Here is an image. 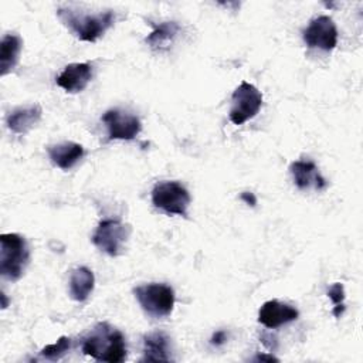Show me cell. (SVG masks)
I'll return each instance as SVG.
<instances>
[{"mask_svg":"<svg viewBox=\"0 0 363 363\" xmlns=\"http://www.w3.org/2000/svg\"><path fill=\"white\" fill-rule=\"evenodd\" d=\"M302 37L309 48L332 51L337 44V28L329 16H318L311 20Z\"/></svg>","mask_w":363,"mask_h":363,"instance_id":"ba28073f","label":"cell"},{"mask_svg":"<svg viewBox=\"0 0 363 363\" xmlns=\"http://www.w3.org/2000/svg\"><path fill=\"white\" fill-rule=\"evenodd\" d=\"M170 339L162 330H155L143 336L142 362H170Z\"/></svg>","mask_w":363,"mask_h":363,"instance_id":"5bb4252c","label":"cell"},{"mask_svg":"<svg viewBox=\"0 0 363 363\" xmlns=\"http://www.w3.org/2000/svg\"><path fill=\"white\" fill-rule=\"evenodd\" d=\"M92 78V67L88 62L68 64L57 77L55 82L60 88L69 94L81 92L86 88Z\"/></svg>","mask_w":363,"mask_h":363,"instance_id":"8fae6325","label":"cell"},{"mask_svg":"<svg viewBox=\"0 0 363 363\" xmlns=\"http://www.w3.org/2000/svg\"><path fill=\"white\" fill-rule=\"evenodd\" d=\"M1 309H6L7 306H9V301H7V298H6V295L1 292Z\"/></svg>","mask_w":363,"mask_h":363,"instance_id":"cb8c5ba5","label":"cell"},{"mask_svg":"<svg viewBox=\"0 0 363 363\" xmlns=\"http://www.w3.org/2000/svg\"><path fill=\"white\" fill-rule=\"evenodd\" d=\"M57 16L61 23L68 27L81 41L94 43L104 33L111 28L115 21V13L112 10L95 13V14H82L71 9H58Z\"/></svg>","mask_w":363,"mask_h":363,"instance_id":"7a4b0ae2","label":"cell"},{"mask_svg":"<svg viewBox=\"0 0 363 363\" xmlns=\"http://www.w3.org/2000/svg\"><path fill=\"white\" fill-rule=\"evenodd\" d=\"M47 152L52 164L62 170H69L71 167H74L85 153L84 146L77 142L57 143V145L48 146Z\"/></svg>","mask_w":363,"mask_h":363,"instance_id":"9a60e30c","label":"cell"},{"mask_svg":"<svg viewBox=\"0 0 363 363\" xmlns=\"http://www.w3.org/2000/svg\"><path fill=\"white\" fill-rule=\"evenodd\" d=\"M262 105V94L250 82L242 81L231 95L230 121L234 125H242L254 118Z\"/></svg>","mask_w":363,"mask_h":363,"instance_id":"52a82bcc","label":"cell"},{"mask_svg":"<svg viewBox=\"0 0 363 363\" xmlns=\"http://www.w3.org/2000/svg\"><path fill=\"white\" fill-rule=\"evenodd\" d=\"M254 360H267V362H278V359L275 357V356H272V354H257L255 357H254Z\"/></svg>","mask_w":363,"mask_h":363,"instance_id":"603a6c76","label":"cell"},{"mask_svg":"<svg viewBox=\"0 0 363 363\" xmlns=\"http://www.w3.org/2000/svg\"><path fill=\"white\" fill-rule=\"evenodd\" d=\"M294 183L298 189L306 190L313 187L315 190H323L328 186L326 179L319 173V169L313 162L296 160L289 166Z\"/></svg>","mask_w":363,"mask_h":363,"instance_id":"7c38bea8","label":"cell"},{"mask_svg":"<svg viewBox=\"0 0 363 363\" xmlns=\"http://www.w3.org/2000/svg\"><path fill=\"white\" fill-rule=\"evenodd\" d=\"M82 352L95 360L109 363H121L128 354L123 333L108 322H99L84 337Z\"/></svg>","mask_w":363,"mask_h":363,"instance_id":"6da1fadb","label":"cell"},{"mask_svg":"<svg viewBox=\"0 0 363 363\" xmlns=\"http://www.w3.org/2000/svg\"><path fill=\"white\" fill-rule=\"evenodd\" d=\"M135 298L138 299L143 312L155 319L167 318L174 306V291L166 284H146L133 288Z\"/></svg>","mask_w":363,"mask_h":363,"instance_id":"277c9868","label":"cell"},{"mask_svg":"<svg viewBox=\"0 0 363 363\" xmlns=\"http://www.w3.org/2000/svg\"><path fill=\"white\" fill-rule=\"evenodd\" d=\"M191 197L187 189L179 182H160L152 190V203L167 214L187 216Z\"/></svg>","mask_w":363,"mask_h":363,"instance_id":"5b68a950","label":"cell"},{"mask_svg":"<svg viewBox=\"0 0 363 363\" xmlns=\"http://www.w3.org/2000/svg\"><path fill=\"white\" fill-rule=\"evenodd\" d=\"M69 349H71V339L68 336H61L55 343H51L43 347L40 352V356L45 360L57 362V360H61L68 353Z\"/></svg>","mask_w":363,"mask_h":363,"instance_id":"d6986e66","label":"cell"},{"mask_svg":"<svg viewBox=\"0 0 363 363\" xmlns=\"http://www.w3.org/2000/svg\"><path fill=\"white\" fill-rule=\"evenodd\" d=\"M43 109L38 104L28 105V106H20L11 111L7 115V126L13 133L24 135L30 129H33L41 119Z\"/></svg>","mask_w":363,"mask_h":363,"instance_id":"4fadbf2b","label":"cell"},{"mask_svg":"<svg viewBox=\"0 0 363 363\" xmlns=\"http://www.w3.org/2000/svg\"><path fill=\"white\" fill-rule=\"evenodd\" d=\"M298 316L299 312L296 308L288 303H282L277 299L264 302L258 311V322L269 329H275L285 323H289Z\"/></svg>","mask_w":363,"mask_h":363,"instance_id":"30bf717a","label":"cell"},{"mask_svg":"<svg viewBox=\"0 0 363 363\" xmlns=\"http://www.w3.org/2000/svg\"><path fill=\"white\" fill-rule=\"evenodd\" d=\"M240 197H241V200H242L245 204H248V206H251V207H254V206L257 204V197H255L254 193H251V191H242Z\"/></svg>","mask_w":363,"mask_h":363,"instance_id":"7402d4cb","label":"cell"},{"mask_svg":"<svg viewBox=\"0 0 363 363\" xmlns=\"http://www.w3.org/2000/svg\"><path fill=\"white\" fill-rule=\"evenodd\" d=\"M23 40L16 34H6L0 43V75L4 77L11 72L20 58Z\"/></svg>","mask_w":363,"mask_h":363,"instance_id":"e0dca14e","label":"cell"},{"mask_svg":"<svg viewBox=\"0 0 363 363\" xmlns=\"http://www.w3.org/2000/svg\"><path fill=\"white\" fill-rule=\"evenodd\" d=\"M95 286L94 272L86 267H78L69 277V295L77 302H84L89 298Z\"/></svg>","mask_w":363,"mask_h":363,"instance_id":"2e32d148","label":"cell"},{"mask_svg":"<svg viewBox=\"0 0 363 363\" xmlns=\"http://www.w3.org/2000/svg\"><path fill=\"white\" fill-rule=\"evenodd\" d=\"M130 234L128 224L115 218L101 220L92 234V242L109 257H116L122 252L125 242Z\"/></svg>","mask_w":363,"mask_h":363,"instance_id":"8992f818","label":"cell"},{"mask_svg":"<svg viewBox=\"0 0 363 363\" xmlns=\"http://www.w3.org/2000/svg\"><path fill=\"white\" fill-rule=\"evenodd\" d=\"M30 250L24 237L16 233L0 235V274L9 281H17L24 274Z\"/></svg>","mask_w":363,"mask_h":363,"instance_id":"3957f363","label":"cell"},{"mask_svg":"<svg viewBox=\"0 0 363 363\" xmlns=\"http://www.w3.org/2000/svg\"><path fill=\"white\" fill-rule=\"evenodd\" d=\"M225 340H227V333H225V330H217V332L213 333L210 343H211L213 346H221V345L225 343Z\"/></svg>","mask_w":363,"mask_h":363,"instance_id":"44dd1931","label":"cell"},{"mask_svg":"<svg viewBox=\"0 0 363 363\" xmlns=\"http://www.w3.org/2000/svg\"><path fill=\"white\" fill-rule=\"evenodd\" d=\"M328 296L333 302V309L332 313L335 318H340L346 309L345 306V288L343 284L335 282L329 289H328Z\"/></svg>","mask_w":363,"mask_h":363,"instance_id":"ffe728a7","label":"cell"},{"mask_svg":"<svg viewBox=\"0 0 363 363\" xmlns=\"http://www.w3.org/2000/svg\"><path fill=\"white\" fill-rule=\"evenodd\" d=\"M179 30L180 27L176 21H163L153 27V31L146 37L145 41L153 50H164L173 43Z\"/></svg>","mask_w":363,"mask_h":363,"instance_id":"ac0fdd59","label":"cell"},{"mask_svg":"<svg viewBox=\"0 0 363 363\" xmlns=\"http://www.w3.org/2000/svg\"><path fill=\"white\" fill-rule=\"evenodd\" d=\"M102 122L108 129V139L132 140L142 130V123L139 118L132 113L123 112L121 109H109L102 115Z\"/></svg>","mask_w":363,"mask_h":363,"instance_id":"9c48e42d","label":"cell"}]
</instances>
